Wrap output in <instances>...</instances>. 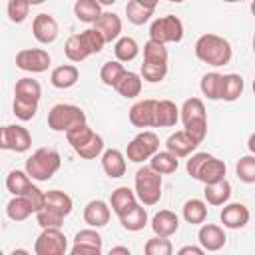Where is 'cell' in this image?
Here are the masks:
<instances>
[{
	"label": "cell",
	"instance_id": "cell-52",
	"mask_svg": "<svg viewBox=\"0 0 255 255\" xmlns=\"http://www.w3.org/2000/svg\"><path fill=\"white\" fill-rule=\"evenodd\" d=\"M179 255H203V247H195V245H185L177 251Z\"/></svg>",
	"mask_w": 255,
	"mask_h": 255
},
{
	"label": "cell",
	"instance_id": "cell-48",
	"mask_svg": "<svg viewBox=\"0 0 255 255\" xmlns=\"http://www.w3.org/2000/svg\"><path fill=\"white\" fill-rule=\"evenodd\" d=\"M143 60L145 62H167V48L165 44L147 40L143 46Z\"/></svg>",
	"mask_w": 255,
	"mask_h": 255
},
{
	"label": "cell",
	"instance_id": "cell-25",
	"mask_svg": "<svg viewBox=\"0 0 255 255\" xmlns=\"http://www.w3.org/2000/svg\"><path fill=\"white\" fill-rule=\"evenodd\" d=\"M102 169L108 177H122L126 173V159L120 149H106L102 155Z\"/></svg>",
	"mask_w": 255,
	"mask_h": 255
},
{
	"label": "cell",
	"instance_id": "cell-31",
	"mask_svg": "<svg viewBox=\"0 0 255 255\" xmlns=\"http://www.w3.org/2000/svg\"><path fill=\"white\" fill-rule=\"evenodd\" d=\"M74 14L80 22L84 24H94L96 18L102 14V6L96 0H76L74 4Z\"/></svg>",
	"mask_w": 255,
	"mask_h": 255
},
{
	"label": "cell",
	"instance_id": "cell-4",
	"mask_svg": "<svg viewBox=\"0 0 255 255\" xmlns=\"http://www.w3.org/2000/svg\"><path fill=\"white\" fill-rule=\"evenodd\" d=\"M60 163L62 159L56 149L40 147L26 159V173L36 181H48L60 169Z\"/></svg>",
	"mask_w": 255,
	"mask_h": 255
},
{
	"label": "cell",
	"instance_id": "cell-43",
	"mask_svg": "<svg viewBox=\"0 0 255 255\" xmlns=\"http://www.w3.org/2000/svg\"><path fill=\"white\" fill-rule=\"evenodd\" d=\"M235 173L243 183H255V157L253 153L243 155L237 165H235Z\"/></svg>",
	"mask_w": 255,
	"mask_h": 255
},
{
	"label": "cell",
	"instance_id": "cell-61",
	"mask_svg": "<svg viewBox=\"0 0 255 255\" xmlns=\"http://www.w3.org/2000/svg\"><path fill=\"white\" fill-rule=\"evenodd\" d=\"M169 2H175V4H179V2H185V0H169Z\"/></svg>",
	"mask_w": 255,
	"mask_h": 255
},
{
	"label": "cell",
	"instance_id": "cell-35",
	"mask_svg": "<svg viewBox=\"0 0 255 255\" xmlns=\"http://www.w3.org/2000/svg\"><path fill=\"white\" fill-rule=\"evenodd\" d=\"M32 185L30 181V175L26 171H20V169H14L8 173L6 177V187L12 195H24L28 191V187Z\"/></svg>",
	"mask_w": 255,
	"mask_h": 255
},
{
	"label": "cell",
	"instance_id": "cell-22",
	"mask_svg": "<svg viewBox=\"0 0 255 255\" xmlns=\"http://www.w3.org/2000/svg\"><path fill=\"white\" fill-rule=\"evenodd\" d=\"M44 207L66 217L72 213V197L60 189H50L44 193Z\"/></svg>",
	"mask_w": 255,
	"mask_h": 255
},
{
	"label": "cell",
	"instance_id": "cell-49",
	"mask_svg": "<svg viewBox=\"0 0 255 255\" xmlns=\"http://www.w3.org/2000/svg\"><path fill=\"white\" fill-rule=\"evenodd\" d=\"M92 135V128L84 122V124H78V126H74V128H70L68 131H66V139H68V143L76 149L78 145H82L88 137Z\"/></svg>",
	"mask_w": 255,
	"mask_h": 255
},
{
	"label": "cell",
	"instance_id": "cell-38",
	"mask_svg": "<svg viewBox=\"0 0 255 255\" xmlns=\"http://www.w3.org/2000/svg\"><path fill=\"white\" fill-rule=\"evenodd\" d=\"M102 149H104V139H102V135H98L96 131H92V135H90L82 145H78L74 151H76L80 157H84V159H94V157H98V155L102 153Z\"/></svg>",
	"mask_w": 255,
	"mask_h": 255
},
{
	"label": "cell",
	"instance_id": "cell-36",
	"mask_svg": "<svg viewBox=\"0 0 255 255\" xmlns=\"http://www.w3.org/2000/svg\"><path fill=\"white\" fill-rule=\"evenodd\" d=\"M221 80H223V74H217V72H209L201 78V92L205 98L209 100H219L221 98Z\"/></svg>",
	"mask_w": 255,
	"mask_h": 255
},
{
	"label": "cell",
	"instance_id": "cell-13",
	"mask_svg": "<svg viewBox=\"0 0 255 255\" xmlns=\"http://www.w3.org/2000/svg\"><path fill=\"white\" fill-rule=\"evenodd\" d=\"M219 219L229 229H241L249 223V209L243 203H227L221 209Z\"/></svg>",
	"mask_w": 255,
	"mask_h": 255
},
{
	"label": "cell",
	"instance_id": "cell-53",
	"mask_svg": "<svg viewBox=\"0 0 255 255\" xmlns=\"http://www.w3.org/2000/svg\"><path fill=\"white\" fill-rule=\"evenodd\" d=\"M110 255H129V247H122V245L112 247L110 249Z\"/></svg>",
	"mask_w": 255,
	"mask_h": 255
},
{
	"label": "cell",
	"instance_id": "cell-47",
	"mask_svg": "<svg viewBox=\"0 0 255 255\" xmlns=\"http://www.w3.org/2000/svg\"><path fill=\"white\" fill-rule=\"evenodd\" d=\"M8 18L10 22L14 24H22L26 18H28V12H30V4L28 0H8Z\"/></svg>",
	"mask_w": 255,
	"mask_h": 255
},
{
	"label": "cell",
	"instance_id": "cell-40",
	"mask_svg": "<svg viewBox=\"0 0 255 255\" xmlns=\"http://www.w3.org/2000/svg\"><path fill=\"white\" fill-rule=\"evenodd\" d=\"M64 54H66V58H68L70 62H82V60H86V58L90 56V52L86 50V46L82 44V40H80L78 34H74V36H70V38L66 40V44H64Z\"/></svg>",
	"mask_w": 255,
	"mask_h": 255
},
{
	"label": "cell",
	"instance_id": "cell-37",
	"mask_svg": "<svg viewBox=\"0 0 255 255\" xmlns=\"http://www.w3.org/2000/svg\"><path fill=\"white\" fill-rule=\"evenodd\" d=\"M14 96L18 98H30V100H38L40 102V96H42V86L38 80H32V78H20L14 86Z\"/></svg>",
	"mask_w": 255,
	"mask_h": 255
},
{
	"label": "cell",
	"instance_id": "cell-58",
	"mask_svg": "<svg viewBox=\"0 0 255 255\" xmlns=\"http://www.w3.org/2000/svg\"><path fill=\"white\" fill-rule=\"evenodd\" d=\"M26 249H12V255H26Z\"/></svg>",
	"mask_w": 255,
	"mask_h": 255
},
{
	"label": "cell",
	"instance_id": "cell-2",
	"mask_svg": "<svg viewBox=\"0 0 255 255\" xmlns=\"http://www.w3.org/2000/svg\"><path fill=\"white\" fill-rule=\"evenodd\" d=\"M195 56L209 66H225L231 60V44L217 34H203L195 42Z\"/></svg>",
	"mask_w": 255,
	"mask_h": 255
},
{
	"label": "cell",
	"instance_id": "cell-45",
	"mask_svg": "<svg viewBox=\"0 0 255 255\" xmlns=\"http://www.w3.org/2000/svg\"><path fill=\"white\" fill-rule=\"evenodd\" d=\"M124 66L116 60V62H106L104 66H102V70H100V80L106 84V86H116L118 84V80L124 76Z\"/></svg>",
	"mask_w": 255,
	"mask_h": 255
},
{
	"label": "cell",
	"instance_id": "cell-16",
	"mask_svg": "<svg viewBox=\"0 0 255 255\" xmlns=\"http://www.w3.org/2000/svg\"><path fill=\"white\" fill-rule=\"evenodd\" d=\"M197 237H199V243H201L203 251H217L225 245V239H227L223 229L215 223H203L199 227Z\"/></svg>",
	"mask_w": 255,
	"mask_h": 255
},
{
	"label": "cell",
	"instance_id": "cell-11",
	"mask_svg": "<svg viewBox=\"0 0 255 255\" xmlns=\"http://www.w3.org/2000/svg\"><path fill=\"white\" fill-rule=\"evenodd\" d=\"M72 255H100L102 253V237L96 229H82L74 237Z\"/></svg>",
	"mask_w": 255,
	"mask_h": 255
},
{
	"label": "cell",
	"instance_id": "cell-7",
	"mask_svg": "<svg viewBox=\"0 0 255 255\" xmlns=\"http://www.w3.org/2000/svg\"><path fill=\"white\" fill-rule=\"evenodd\" d=\"M181 38H183V24L173 14L153 20L149 26V40L153 42L169 44V42H181Z\"/></svg>",
	"mask_w": 255,
	"mask_h": 255
},
{
	"label": "cell",
	"instance_id": "cell-10",
	"mask_svg": "<svg viewBox=\"0 0 255 255\" xmlns=\"http://www.w3.org/2000/svg\"><path fill=\"white\" fill-rule=\"evenodd\" d=\"M50 54L46 50L40 48H24L16 54V66L24 72H32V74H40L46 72L50 68Z\"/></svg>",
	"mask_w": 255,
	"mask_h": 255
},
{
	"label": "cell",
	"instance_id": "cell-57",
	"mask_svg": "<svg viewBox=\"0 0 255 255\" xmlns=\"http://www.w3.org/2000/svg\"><path fill=\"white\" fill-rule=\"evenodd\" d=\"M100 6H112V4H116V0H96Z\"/></svg>",
	"mask_w": 255,
	"mask_h": 255
},
{
	"label": "cell",
	"instance_id": "cell-27",
	"mask_svg": "<svg viewBox=\"0 0 255 255\" xmlns=\"http://www.w3.org/2000/svg\"><path fill=\"white\" fill-rule=\"evenodd\" d=\"M120 223L128 231H141L145 227V223H147V211H145V207L139 205V203H135L129 211H126L124 215H120Z\"/></svg>",
	"mask_w": 255,
	"mask_h": 255
},
{
	"label": "cell",
	"instance_id": "cell-44",
	"mask_svg": "<svg viewBox=\"0 0 255 255\" xmlns=\"http://www.w3.org/2000/svg\"><path fill=\"white\" fill-rule=\"evenodd\" d=\"M78 36H80L82 44L86 46V50H88L90 54H100L102 48H104V44H106L104 38H102V34H100L96 28H88V30L80 32Z\"/></svg>",
	"mask_w": 255,
	"mask_h": 255
},
{
	"label": "cell",
	"instance_id": "cell-24",
	"mask_svg": "<svg viewBox=\"0 0 255 255\" xmlns=\"http://www.w3.org/2000/svg\"><path fill=\"white\" fill-rule=\"evenodd\" d=\"M78 78H80L78 68L72 66V64H64V66H58V68L52 70L50 82H52V86L58 88V90H68V88H72V86L78 82Z\"/></svg>",
	"mask_w": 255,
	"mask_h": 255
},
{
	"label": "cell",
	"instance_id": "cell-55",
	"mask_svg": "<svg viewBox=\"0 0 255 255\" xmlns=\"http://www.w3.org/2000/svg\"><path fill=\"white\" fill-rule=\"evenodd\" d=\"M143 8H147V10H155V6H157V2L159 0H137Z\"/></svg>",
	"mask_w": 255,
	"mask_h": 255
},
{
	"label": "cell",
	"instance_id": "cell-30",
	"mask_svg": "<svg viewBox=\"0 0 255 255\" xmlns=\"http://www.w3.org/2000/svg\"><path fill=\"white\" fill-rule=\"evenodd\" d=\"M151 163H149V167L151 169H155L157 173H161V175H167V173H173L177 167H179V157H175L173 153H169L167 149L165 151H155L151 157Z\"/></svg>",
	"mask_w": 255,
	"mask_h": 255
},
{
	"label": "cell",
	"instance_id": "cell-15",
	"mask_svg": "<svg viewBox=\"0 0 255 255\" xmlns=\"http://www.w3.org/2000/svg\"><path fill=\"white\" fill-rule=\"evenodd\" d=\"M197 145H199V143H197L185 129L175 131V133H171V135L165 139V147H167V151L173 153L175 157H187L191 151H195Z\"/></svg>",
	"mask_w": 255,
	"mask_h": 255
},
{
	"label": "cell",
	"instance_id": "cell-6",
	"mask_svg": "<svg viewBox=\"0 0 255 255\" xmlns=\"http://www.w3.org/2000/svg\"><path fill=\"white\" fill-rule=\"evenodd\" d=\"M84 122H86L84 110L80 106H74V104H56L48 112V128L54 131L66 133L70 128L84 124Z\"/></svg>",
	"mask_w": 255,
	"mask_h": 255
},
{
	"label": "cell",
	"instance_id": "cell-54",
	"mask_svg": "<svg viewBox=\"0 0 255 255\" xmlns=\"http://www.w3.org/2000/svg\"><path fill=\"white\" fill-rule=\"evenodd\" d=\"M0 149H8V143H6V126H0Z\"/></svg>",
	"mask_w": 255,
	"mask_h": 255
},
{
	"label": "cell",
	"instance_id": "cell-17",
	"mask_svg": "<svg viewBox=\"0 0 255 255\" xmlns=\"http://www.w3.org/2000/svg\"><path fill=\"white\" fill-rule=\"evenodd\" d=\"M94 28L102 34L104 42H112V40H116V38L120 36V32H122V20H120V16L114 14V12H102V14L96 18Z\"/></svg>",
	"mask_w": 255,
	"mask_h": 255
},
{
	"label": "cell",
	"instance_id": "cell-1",
	"mask_svg": "<svg viewBox=\"0 0 255 255\" xmlns=\"http://www.w3.org/2000/svg\"><path fill=\"white\" fill-rule=\"evenodd\" d=\"M185 169H187V173H189L193 179H197V181H201V183H215V181L223 179L225 173H227L225 163H223L221 159L213 157L211 153H205V151L193 153V155L187 159Z\"/></svg>",
	"mask_w": 255,
	"mask_h": 255
},
{
	"label": "cell",
	"instance_id": "cell-19",
	"mask_svg": "<svg viewBox=\"0 0 255 255\" xmlns=\"http://www.w3.org/2000/svg\"><path fill=\"white\" fill-rule=\"evenodd\" d=\"M6 143H8V149H12L16 153H24L32 145V135L26 128H22L18 124H10V126H6Z\"/></svg>",
	"mask_w": 255,
	"mask_h": 255
},
{
	"label": "cell",
	"instance_id": "cell-3",
	"mask_svg": "<svg viewBox=\"0 0 255 255\" xmlns=\"http://www.w3.org/2000/svg\"><path fill=\"white\" fill-rule=\"evenodd\" d=\"M179 118L183 122V129L197 143H201L207 135V116L203 102L199 98H187L179 110Z\"/></svg>",
	"mask_w": 255,
	"mask_h": 255
},
{
	"label": "cell",
	"instance_id": "cell-26",
	"mask_svg": "<svg viewBox=\"0 0 255 255\" xmlns=\"http://www.w3.org/2000/svg\"><path fill=\"white\" fill-rule=\"evenodd\" d=\"M205 199L209 205H223L227 203V199L231 197V185L229 181L223 177L215 183H205Z\"/></svg>",
	"mask_w": 255,
	"mask_h": 255
},
{
	"label": "cell",
	"instance_id": "cell-5",
	"mask_svg": "<svg viewBox=\"0 0 255 255\" xmlns=\"http://www.w3.org/2000/svg\"><path fill=\"white\" fill-rule=\"evenodd\" d=\"M135 193L143 205H155L161 199V173L143 165L135 173Z\"/></svg>",
	"mask_w": 255,
	"mask_h": 255
},
{
	"label": "cell",
	"instance_id": "cell-20",
	"mask_svg": "<svg viewBox=\"0 0 255 255\" xmlns=\"http://www.w3.org/2000/svg\"><path fill=\"white\" fill-rule=\"evenodd\" d=\"M151 229L159 237H171L179 229V217L173 211H169V209H161V211H157L153 215Z\"/></svg>",
	"mask_w": 255,
	"mask_h": 255
},
{
	"label": "cell",
	"instance_id": "cell-34",
	"mask_svg": "<svg viewBox=\"0 0 255 255\" xmlns=\"http://www.w3.org/2000/svg\"><path fill=\"white\" fill-rule=\"evenodd\" d=\"M114 54H116L118 62H131V60H135V56L139 54V46H137V42H135L133 38L124 36V38H120V40L116 42Z\"/></svg>",
	"mask_w": 255,
	"mask_h": 255
},
{
	"label": "cell",
	"instance_id": "cell-21",
	"mask_svg": "<svg viewBox=\"0 0 255 255\" xmlns=\"http://www.w3.org/2000/svg\"><path fill=\"white\" fill-rule=\"evenodd\" d=\"M84 221L90 227H104L110 221V207L102 199H92L84 207Z\"/></svg>",
	"mask_w": 255,
	"mask_h": 255
},
{
	"label": "cell",
	"instance_id": "cell-39",
	"mask_svg": "<svg viewBox=\"0 0 255 255\" xmlns=\"http://www.w3.org/2000/svg\"><path fill=\"white\" fill-rule=\"evenodd\" d=\"M14 116L22 122H28L36 116L38 112V100H30V98H18L14 96V104H12Z\"/></svg>",
	"mask_w": 255,
	"mask_h": 255
},
{
	"label": "cell",
	"instance_id": "cell-14",
	"mask_svg": "<svg viewBox=\"0 0 255 255\" xmlns=\"http://www.w3.org/2000/svg\"><path fill=\"white\" fill-rule=\"evenodd\" d=\"M155 100H141L129 108V122L135 128H153Z\"/></svg>",
	"mask_w": 255,
	"mask_h": 255
},
{
	"label": "cell",
	"instance_id": "cell-29",
	"mask_svg": "<svg viewBox=\"0 0 255 255\" xmlns=\"http://www.w3.org/2000/svg\"><path fill=\"white\" fill-rule=\"evenodd\" d=\"M243 88H245V84L239 74H225L221 80V98L219 100L235 102L243 94Z\"/></svg>",
	"mask_w": 255,
	"mask_h": 255
},
{
	"label": "cell",
	"instance_id": "cell-8",
	"mask_svg": "<svg viewBox=\"0 0 255 255\" xmlns=\"http://www.w3.org/2000/svg\"><path fill=\"white\" fill-rule=\"evenodd\" d=\"M66 251H68V239L60 231V227H46L34 243L36 255H64Z\"/></svg>",
	"mask_w": 255,
	"mask_h": 255
},
{
	"label": "cell",
	"instance_id": "cell-33",
	"mask_svg": "<svg viewBox=\"0 0 255 255\" xmlns=\"http://www.w3.org/2000/svg\"><path fill=\"white\" fill-rule=\"evenodd\" d=\"M207 217V205L201 199H187L183 203V219L191 225L203 223Z\"/></svg>",
	"mask_w": 255,
	"mask_h": 255
},
{
	"label": "cell",
	"instance_id": "cell-56",
	"mask_svg": "<svg viewBox=\"0 0 255 255\" xmlns=\"http://www.w3.org/2000/svg\"><path fill=\"white\" fill-rule=\"evenodd\" d=\"M247 147H249V151H251V153L255 151V135H253V133L249 135V143H247Z\"/></svg>",
	"mask_w": 255,
	"mask_h": 255
},
{
	"label": "cell",
	"instance_id": "cell-18",
	"mask_svg": "<svg viewBox=\"0 0 255 255\" xmlns=\"http://www.w3.org/2000/svg\"><path fill=\"white\" fill-rule=\"evenodd\" d=\"M179 120V108L171 100H155L153 128H171Z\"/></svg>",
	"mask_w": 255,
	"mask_h": 255
},
{
	"label": "cell",
	"instance_id": "cell-41",
	"mask_svg": "<svg viewBox=\"0 0 255 255\" xmlns=\"http://www.w3.org/2000/svg\"><path fill=\"white\" fill-rule=\"evenodd\" d=\"M126 16H128V20H129L131 24L141 26V24H145V22L153 16V10L143 8L137 0H129V2L126 4Z\"/></svg>",
	"mask_w": 255,
	"mask_h": 255
},
{
	"label": "cell",
	"instance_id": "cell-46",
	"mask_svg": "<svg viewBox=\"0 0 255 255\" xmlns=\"http://www.w3.org/2000/svg\"><path fill=\"white\" fill-rule=\"evenodd\" d=\"M173 253V245L167 237H151L145 243V255H171Z\"/></svg>",
	"mask_w": 255,
	"mask_h": 255
},
{
	"label": "cell",
	"instance_id": "cell-62",
	"mask_svg": "<svg viewBox=\"0 0 255 255\" xmlns=\"http://www.w3.org/2000/svg\"><path fill=\"white\" fill-rule=\"evenodd\" d=\"M0 255H2V249H0Z\"/></svg>",
	"mask_w": 255,
	"mask_h": 255
},
{
	"label": "cell",
	"instance_id": "cell-51",
	"mask_svg": "<svg viewBox=\"0 0 255 255\" xmlns=\"http://www.w3.org/2000/svg\"><path fill=\"white\" fill-rule=\"evenodd\" d=\"M22 197H26V199H28V203H30V205H32V209H34V213H36V211H40V209L44 207V191H42V189H38L36 185H30V187H28V191H26Z\"/></svg>",
	"mask_w": 255,
	"mask_h": 255
},
{
	"label": "cell",
	"instance_id": "cell-28",
	"mask_svg": "<svg viewBox=\"0 0 255 255\" xmlns=\"http://www.w3.org/2000/svg\"><path fill=\"white\" fill-rule=\"evenodd\" d=\"M114 88L124 98H135L141 94V76L135 72H124V76L118 80Z\"/></svg>",
	"mask_w": 255,
	"mask_h": 255
},
{
	"label": "cell",
	"instance_id": "cell-9",
	"mask_svg": "<svg viewBox=\"0 0 255 255\" xmlns=\"http://www.w3.org/2000/svg\"><path fill=\"white\" fill-rule=\"evenodd\" d=\"M157 149H159V137L153 131H141L128 143L126 155L129 161L139 163L143 159H149Z\"/></svg>",
	"mask_w": 255,
	"mask_h": 255
},
{
	"label": "cell",
	"instance_id": "cell-59",
	"mask_svg": "<svg viewBox=\"0 0 255 255\" xmlns=\"http://www.w3.org/2000/svg\"><path fill=\"white\" fill-rule=\"evenodd\" d=\"M42 2H46V0H28L30 6H36V4H42Z\"/></svg>",
	"mask_w": 255,
	"mask_h": 255
},
{
	"label": "cell",
	"instance_id": "cell-50",
	"mask_svg": "<svg viewBox=\"0 0 255 255\" xmlns=\"http://www.w3.org/2000/svg\"><path fill=\"white\" fill-rule=\"evenodd\" d=\"M36 221H38V225H40L42 229H46V227H62V223H64V215L54 213V211L42 207L40 211H36Z\"/></svg>",
	"mask_w": 255,
	"mask_h": 255
},
{
	"label": "cell",
	"instance_id": "cell-23",
	"mask_svg": "<svg viewBox=\"0 0 255 255\" xmlns=\"http://www.w3.org/2000/svg\"><path fill=\"white\" fill-rule=\"evenodd\" d=\"M135 203H137L135 193H133L128 185H122V187H118V189H114V191H112L110 205H112V209H114V213H116L118 217H120V215H124L126 211H129Z\"/></svg>",
	"mask_w": 255,
	"mask_h": 255
},
{
	"label": "cell",
	"instance_id": "cell-60",
	"mask_svg": "<svg viewBox=\"0 0 255 255\" xmlns=\"http://www.w3.org/2000/svg\"><path fill=\"white\" fill-rule=\"evenodd\" d=\"M223 2H229V4H233V2H245V0H223Z\"/></svg>",
	"mask_w": 255,
	"mask_h": 255
},
{
	"label": "cell",
	"instance_id": "cell-12",
	"mask_svg": "<svg viewBox=\"0 0 255 255\" xmlns=\"http://www.w3.org/2000/svg\"><path fill=\"white\" fill-rule=\"evenodd\" d=\"M32 32L40 44H52L58 38V22L50 14H38L32 22Z\"/></svg>",
	"mask_w": 255,
	"mask_h": 255
},
{
	"label": "cell",
	"instance_id": "cell-42",
	"mask_svg": "<svg viewBox=\"0 0 255 255\" xmlns=\"http://www.w3.org/2000/svg\"><path fill=\"white\" fill-rule=\"evenodd\" d=\"M167 74V62H145L141 64V78L147 82H161Z\"/></svg>",
	"mask_w": 255,
	"mask_h": 255
},
{
	"label": "cell",
	"instance_id": "cell-32",
	"mask_svg": "<svg viewBox=\"0 0 255 255\" xmlns=\"http://www.w3.org/2000/svg\"><path fill=\"white\" fill-rule=\"evenodd\" d=\"M6 213H8V217H10L12 221H24V219H28V217L34 213V209H32V205L28 203L26 197L14 195V197L8 201V205H6Z\"/></svg>",
	"mask_w": 255,
	"mask_h": 255
}]
</instances>
